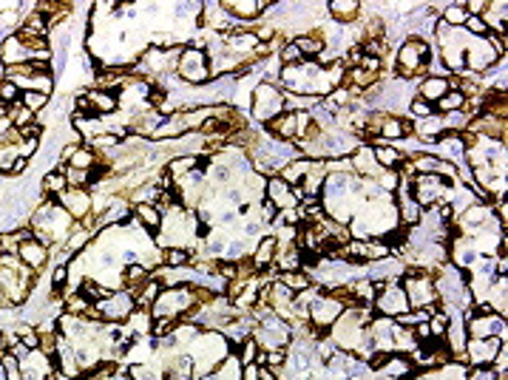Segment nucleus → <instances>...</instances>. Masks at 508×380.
I'll return each instance as SVG.
<instances>
[{
    "label": "nucleus",
    "instance_id": "f257e3e1",
    "mask_svg": "<svg viewBox=\"0 0 508 380\" xmlns=\"http://www.w3.org/2000/svg\"><path fill=\"white\" fill-rule=\"evenodd\" d=\"M401 287H403L409 310H435V304L440 301L429 267H409V270H403Z\"/></svg>",
    "mask_w": 508,
    "mask_h": 380
},
{
    "label": "nucleus",
    "instance_id": "f03ea898",
    "mask_svg": "<svg viewBox=\"0 0 508 380\" xmlns=\"http://www.w3.org/2000/svg\"><path fill=\"white\" fill-rule=\"evenodd\" d=\"M429 54H432V46L420 37H409L401 51H398V74L401 77H418V74H426L429 71Z\"/></svg>",
    "mask_w": 508,
    "mask_h": 380
},
{
    "label": "nucleus",
    "instance_id": "7ed1b4c3",
    "mask_svg": "<svg viewBox=\"0 0 508 380\" xmlns=\"http://www.w3.org/2000/svg\"><path fill=\"white\" fill-rule=\"evenodd\" d=\"M176 74H179L185 83H191V85L208 83V80L213 77V74H211V57H208V51L199 48V46L182 48L179 63H176Z\"/></svg>",
    "mask_w": 508,
    "mask_h": 380
},
{
    "label": "nucleus",
    "instance_id": "20e7f679",
    "mask_svg": "<svg viewBox=\"0 0 508 380\" xmlns=\"http://www.w3.org/2000/svg\"><path fill=\"white\" fill-rule=\"evenodd\" d=\"M346 307L327 290V292H318L312 301H309V307H307V318H309V324H312V329H329L338 318H341V312H344Z\"/></svg>",
    "mask_w": 508,
    "mask_h": 380
},
{
    "label": "nucleus",
    "instance_id": "39448f33",
    "mask_svg": "<svg viewBox=\"0 0 508 380\" xmlns=\"http://www.w3.org/2000/svg\"><path fill=\"white\" fill-rule=\"evenodd\" d=\"M287 111V102H284V94L278 91V85H270V83H261L253 88V117L258 122H270L275 120L278 114Z\"/></svg>",
    "mask_w": 508,
    "mask_h": 380
},
{
    "label": "nucleus",
    "instance_id": "423d86ee",
    "mask_svg": "<svg viewBox=\"0 0 508 380\" xmlns=\"http://www.w3.org/2000/svg\"><path fill=\"white\" fill-rule=\"evenodd\" d=\"M94 310H97L102 324H122L137 312V304H134L131 292L120 290V292H108L102 301H97Z\"/></svg>",
    "mask_w": 508,
    "mask_h": 380
},
{
    "label": "nucleus",
    "instance_id": "0eeeda50",
    "mask_svg": "<svg viewBox=\"0 0 508 380\" xmlns=\"http://www.w3.org/2000/svg\"><path fill=\"white\" fill-rule=\"evenodd\" d=\"M372 307L378 310V315L383 318H398L403 312H409V304H406V295H403V287L395 284V281H386V284H375V301Z\"/></svg>",
    "mask_w": 508,
    "mask_h": 380
},
{
    "label": "nucleus",
    "instance_id": "6e6552de",
    "mask_svg": "<svg viewBox=\"0 0 508 380\" xmlns=\"http://www.w3.org/2000/svg\"><path fill=\"white\" fill-rule=\"evenodd\" d=\"M341 258L358 264V261H381L389 255V244L381 241V238H369V241H361V238H352L346 241L341 250H338Z\"/></svg>",
    "mask_w": 508,
    "mask_h": 380
},
{
    "label": "nucleus",
    "instance_id": "1a4fd4ad",
    "mask_svg": "<svg viewBox=\"0 0 508 380\" xmlns=\"http://www.w3.org/2000/svg\"><path fill=\"white\" fill-rule=\"evenodd\" d=\"M54 201H57L71 218H77V221H85V218L91 216V210H94V199L88 196L85 188H65Z\"/></svg>",
    "mask_w": 508,
    "mask_h": 380
},
{
    "label": "nucleus",
    "instance_id": "9d476101",
    "mask_svg": "<svg viewBox=\"0 0 508 380\" xmlns=\"http://www.w3.org/2000/svg\"><path fill=\"white\" fill-rule=\"evenodd\" d=\"M503 341L500 338H469L466 341V349H463V358H469L475 364V369H483V366H492L497 352H500Z\"/></svg>",
    "mask_w": 508,
    "mask_h": 380
},
{
    "label": "nucleus",
    "instance_id": "9b49d317",
    "mask_svg": "<svg viewBox=\"0 0 508 380\" xmlns=\"http://www.w3.org/2000/svg\"><path fill=\"white\" fill-rule=\"evenodd\" d=\"M267 201L275 207V213H281V210H295L304 201V196H301V190L290 188L278 176H270V182H267Z\"/></svg>",
    "mask_w": 508,
    "mask_h": 380
},
{
    "label": "nucleus",
    "instance_id": "f8f14e48",
    "mask_svg": "<svg viewBox=\"0 0 508 380\" xmlns=\"http://www.w3.org/2000/svg\"><path fill=\"white\" fill-rule=\"evenodd\" d=\"M17 258H20V264H23L26 270L37 273V270L48 261V244H46V241H40V238H28V241H23V244H20Z\"/></svg>",
    "mask_w": 508,
    "mask_h": 380
},
{
    "label": "nucleus",
    "instance_id": "ddd939ff",
    "mask_svg": "<svg viewBox=\"0 0 508 380\" xmlns=\"http://www.w3.org/2000/svg\"><path fill=\"white\" fill-rule=\"evenodd\" d=\"M435 148H438V159H443V162H455L460 154H466V142H463L460 131H443L435 139Z\"/></svg>",
    "mask_w": 508,
    "mask_h": 380
},
{
    "label": "nucleus",
    "instance_id": "4468645a",
    "mask_svg": "<svg viewBox=\"0 0 508 380\" xmlns=\"http://www.w3.org/2000/svg\"><path fill=\"white\" fill-rule=\"evenodd\" d=\"M28 63V48L20 43V37H6L0 43V65L3 68H14V65H23Z\"/></svg>",
    "mask_w": 508,
    "mask_h": 380
},
{
    "label": "nucleus",
    "instance_id": "2eb2a0df",
    "mask_svg": "<svg viewBox=\"0 0 508 380\" xmlns=\"http://www.w3.org/2000/svg\"><path fill=\"white\" fill-rule=\"evenodd\" d=\"M452 91V85H449V77H426L423 83H420V91H418V97L423 100V102H429V105H435V102H440L446 94Z\"/></svg>",
    "mask_w": 508,
    "mask_h": 380
},
{
    "label": "nucleus",
    "instance_id": "dca6fc26",
    "mask_svg": "<svg viewBox=\"0 0 508 380\" xmlns=\"http://www.w3.org/2000/svg\"><path fill=\"white\" fill-rule=\"evenodd\" d=\"M267 6H270L267 0H228V3H222V9L228 14H233L236 20H253Z\"/></svg>",
    "mask_w": 508,
    "mask_h": 380
},
{
    "label": "nucleus",
    "instance_id": "f3484780",
    "mask_svg": "<svg viewBox=\"0 0 508 380\" xmlns=\"http://www.w3.org/2000/svg\"><path fill=\"white\" fill-rule=\"evenodd\" d=\"M131 213H134V221H137V224H142V227H148V230H162V210H159L154 201H137V204L131 207Z\"/></svg>",
    "mask_w": 508,
    "mask_h": 380
},
{
    "label": "nucleus",
    "instance_id": "a211bd4d",
    "mask_svg": "<svg viewBox=\"0 0 508 380\" xmlns=\"http://www.w3.org/2000/svg\"><path fill=\"white\" fill-rule=\"evenodd\" d=\"M85 100H88V105H91V111H94L97 117L114 114L117 105H120L114 91H100V88H88V91H85Z\"/></svg>",
    "mask_w": 508,
    "mask_h": 380
},
{
    "label": "nucleus",
    "instance_id": "6ab92c4d",
    "mask_svg": "<svg viewBox=\"0 0 508 380\" xmlns=\"http://www.w3.org/2000/svg\"><path fill=\"white\" fill-rule=\"evenodd\" d=\"M372 159H375V165L381 168V171H398L401 168V162L406 159L401 151H395L392 145H383V142H378L375 148H372Z\"/></svg>",
    "mask_w": 508,
    "mask_h": 380
},
{
    "label": "nucleus",
    "instance_id": "aec40b11",
    "mask_svg": "<svg viewBox=\"0 0 508 380\" xmlns=\"http://www.w3.org/2000/svg\"><path fill=\"white\" fill-rule=\"evenodd\" d=\"M395 213H398V221H403V224H409V227H415V224L423 221V207H420L409 193H403V196L398 199Z\"/></svg>",
    "mask_w": 508,
    "mask_h": 380
},
{
    "label": "nucleus",
    "instance_id": "412c9836",
    "mask_svg": "<svg viewBox=\"0 0 508 380\" xmlns=\"http://www.w3.org/2000/svg\"><path fill=\"white\" fill-rule=\"evenodd\" d=\"M275 255H278V241H275L272 236H270V238H261L258 247H255V253L250 255V264H253L255 270H267V267H272Z\"/></svg>",
    "mask_w": 508,
    "mask_h": 380
},
{
    "label": "nucleus",
    "instance_id": "4be33fe9",
    "mask_svg": "<svg viewBox=\"0 0 508 380\" xmlns=\"http://www.w3.org/2000/svg\"><path fill=\"white\" fill-rule=\"evenodd\" d=\"M102 162V157L94 151V148H88V145H77V151L71 154V159L65 162L68 168H74V171H91V168H97Z\"/></svg>",
    "mask_w": 508,
    "mask_h": 380
},
{
    "label": "nucleus",
    "instance_id": "5701e85b",
    "mask_svg": "<svg viewBox=\"0 0 508 380\" xmlns=\"http://www.w3.org/2000/svg\"><path fill=\"white\" fill-rule=\"evenodd\" d=\"M312 168V159H298V162H290V165H284L281 168V174H278V179L281 182H287L290 188H298L301 185V179L307 176V171Z\"/></svg>",
    "mask_w": 508,
    "mask_h": 380
},
{
    "label": "nucleus",
    "instance_id": "b1692460",
    "mask_svg": "<svg viewBox=\"0 0 508 380\" xmlns=\"http://www.w3.org/2000/svg\"><path fill=\"white\" fill-rule=\"evenodd\" d=\"M329 14H332L338 23H352V20H358V14H361V3H358V0H332V3H329Z\"/></svg>",
    "mask_w": 508,
    "mask_h": 380
},
{
    "label": "nucleus",
    "instance_id": "393cba45",
    "mask_svg": "<svg viewBox=\"0 0 508 380\" xmlns=\"http://www.w3.org/2000/svg\"><path fill=\"white\" fill-rule=\"evenodd\" d=\"M196 165H199V157H179V159H174V162H168V176L174 179V182H182V179H188L194 171H196Z\"/></svg>",
    "mask_w": 508,
    "mask_h": 380
},
{
    "label": "nucleus",
    "instance_id": "a878e982",
    "mask_svg": "<svg viewBox=\"0 0 508 380\" xmlns=\"http://www.w3.org/2000/svg\"><path fill=\"white\" fill-rule=\"evenodd\" d=\"M278 284H284L292 295H298V292H307V290L312 287V278H309L304 270H290V273H281Z\"/></svg>",
    "mask_w": 508,
    "mask_h": 380
},
{
    "label": "nucleus",
    "instance_id": "bb28decb",
    "mask_svg": "<svg viewBox=\"0 0 508 380\" xmlns=\"http://www.w3.org/2000/svg\"><path fill=\"white\" fill-rule=\"evenodd\" d=\"M202 380H242V364H239V358H228Z\"/></svg>",
    "mask_w": 508,
    "mask_h": 380
},
{
    "label": "nucleus",
    "instance_id": "cd10ccee",
    "mask_svg": "<svg viewBox=\"0 0 508 380\" xmlns=\"http://www.w3.org/2000/svg\"><path fill=\"white\" fill-rule=\"evenodd\" d=\"M292 43L298 46V51L304 54V60L318 57V54L324 51V40H321V34H301V37H295Z\"/></svg>",
    "mask_w": 508,
    "mask_h": 380
},
{
    "label": "nucleus",
    "instance_id": "c85d7f7f",
    "mask_svg": "<svg viewBox=\"0 0 508 380\" xmlns=\"http://www.w3.org/2000/svg\"><path fill=\"white\" fill-rule=\"evenodd\" d=\"M466 20H469L466 6H463V3H452V6H446V11H443V20H440V23H446L449 28H463V26H466Z\"/></svg>",
    "mask_w": 508,
    "mask_h": 380
},
{
    "label": "nucleus",
    "instance_id": "c756f323",
    "mask_svg": "<svg viewBox=\"0 0 508 380\" xmlns=\"http://www.w3.org/2000/svg\"><path fill=\"white\" fill-rule=\"evenodd\" d=\"M162 261H165L168 270H182V267L191 261V253H188L185 247H168L165 255H162Z\"/></svg>",
    "mask_w": 508,
    "mask_h": 380
},
{
    "label": "nucleus",
    "instance_id": "7c9ffc66",
    "mask_svg": "<svg viewBox=\"0 0 508 380\" xmlns=\"http://www.w3.org/2000/svg\"><path fill=\"white\" fill-rule=\"evenodd\" d=\"M65 188H68V182H65V174H60V171H54V174H48V176L43 179V190H46L51 199H57Z\"/></svg>",
    "mask_w": 508,
    "mask_h": 380
},
{
    "label": "nucleus",
    "instance_id": "2f4dec72",
    "mask_svg": "<svg viewBox=\"0 0 508 380\" xmlns=\"http://www.w3.org/2000/svg\"><path fill=\"white\" fill-rule=\"evenodd\" d=\"M46 102H48V97L40 94V91H23V94H20V105L28 108L31 114L40 111V108H46Z\"/></svg>",
    "mask_w": 508,
    "mask_h": 380
},
{
    "label": "nucleus",
    "instance_id": "473e14b6",
    "mask_svg": "<svg viewBox=\"0 0 508 380\" xmlns=\"http://www.w3.org/2000/svg\"><path fill=\"white\" fill-rule=\"evenodd\" d=\"M20 102V88L11 83V80H0V105H14Z\"/></svg>",
    "mask_w": 508,
    "mask_h": 380
},
{
    "label": "nucleus",
    "instance_id": "72a5a7b5",
    "mask_svg": "<svg viewBox=\"0 0 508 380\" xmlns=\"http://www.w3.org/2000/svg\"><path fill=\"white\" fill-rule=\"evenodd\" d=\"M258 355H261V347L255 344V338H248L242 344V352H239V364L248 366V364H258Z\"/></svg>",
    "mask_w": 508,
    "mask_h": 380
},
{
    "label": "nucleus",
    "instance_id": "f704fd0d",
    "mask_svg": "<svg viewBox=\"0 0 508 380\" xmlns=\"http://www.w3.org/2000/svg\"><path fill=\"white\" fill-rule=\"evenodd\" d=\"M128 375L134 380H162V372H157L151 364H137L128 369Z\"/></svg>",
    "mask_w": 508,
    "mask_h": 380
},
{
    "label": "nucleus",
    "instance_id": "c9c22d12",
    "mask_svg": "<svg viewBox=\"0 0 508 380\" xmlns=\"http://www.w3.org/2000/svg\"><path fill=\"white\" fill-rule=\"evenodd\" d=\"M17 341L31 352V349H40V335H37V329H28V327H23V329H17Z\"/></svg>",
    "mask_w": 508,
    "mask_h": 380
},
{
    "label": "nucleus",
    "instance_id": "e433bc0d",
    "mask_svg": "<svg viewBox=\"0 0 508 380\" xmlns=\"http://www.w3.org/2000/svg\"><path fill=\"white\" fill-rule=\"evenodd\" d=\"M281 60H284V65H298V63H304V54L298 51L295 43H287V46H281Z\"/></svg>",
    "mask_w": 508,
    "mask_h": 380
},
{
    "label": "nucleus",
    "instance_id": "4c0bfd02",
    "mask_svg": "<svg viewBox=\"0 0 508 380\" xmlns=\"http://www.w3.org/2000/svg\"><path fill=\"white\" fill-rule=\"evenodd\" d=\"M466 31H472L475 37H486L489 34V26L483 23V17H477V14H469V20H466V26H463Z\"/></svg>",
    "mask_w": 508,
    "mask_h": 380
},
{
    "label": "nucleus",
    "instance_id": "58836bf2",
    "mask_svg": "<svg viewBox=\"0 0 508 380\" xmlns=\"http://www.w3.org/2000/svg\"><path fill=\"white\" fill-rule=\"evenodd\" d=\"M412 114H415V117H420V120H429V117L435 114V108H432L429 102H423L420 97H415V100H412Z\"/></svg>",
    "mask_w": 508,
    "mask_h": 380
},
{
    "label": "nucleus",
    "instance_id": "ea45409f",
    "mask_svg": "<svg viewBox=\"0 0 508 380\" xmlns=\"http://www.w3.org/2000/svg\"><path fill=\"white\" fill-rule=\"evenodd\" d=\"M68 281V267L65 264H60V267H54V275H51V287L54 290H63V284Z\"/></svg>",
    "mask_w": 508,
    "mask_h": 380
},
{
    "label": "nucleus",
    "instance_id": "a19ab883",
    "mask_svg": "<svg viewBox=\"0 0 508 380\" xmlns=\"http://www.w3.org/2000/svg\"><path fill=\"white\" fill-rule=\"evenodd\" d=\"M258 375H261V366H258V364L242 366V380H258Z\"/></svg>",
    "mask_w": 508,
    "mask_h": 380
},
{
    "label": "nucleus",
    "instance_id": "79ce46f5",
    "mask_svg": "<svg viewBox=\"0 0 508 380\" xmlns=\"http://www.w3.org/2000/svg\"><path fill=\"white\" fill-rule=\"evenodd\" d=\"M148 100H151V105H162L165 102V88H151Z\"/></svg>",
    "mask_w": 508,
    "mask_h": 380
},
{
    "label": "nucleus",
    "instance_id": "37998d69",
    "mask_svg": "<svg viewBox=\"0 0 508 380\" xmlns=\"http://www.w3.org/2000/svg\"><path fill=\"white\" fill-rule=\"evenodd\" d=\"M26 168H28V159H26V157H17L14 165H11V174H9V176H14V174H20V171H26Z\"/></svg>",
    "mask_w": 508,
    "mask_h": 380
},
{
    "label": "nucleus",
    "instance_id": "c03bdc74",
    "mask_svg": "<svg viewBox=\"0 0 508 380\" xmlns=\"http://www.w3.org/2000/svg\"><path fill=\"white\" fill-rule=\"evenodd\" d=\"M258 380H278V378H275V375H270V369H264V366H261V375H258Z\"/></svg>",
    "mask_w": 508,
    "mask_h": 380
},
{
    "label": "nucleus",
    "instance_id": "a18cd8bd",
    "mask_svg": "<svg viewBox=\"0 0 508 380\" xmlns=\"http://www.w3.org/2000/svg\"><path fill=\"white\" fill-rule=\"evenodd\" d=\"M6 349V338H3V332H0V352Z\"/></svg>",
    "mask_w": 508,
    "mask_h": 380
},
{
    "label": "nucleus",
    "instance_id": "49530a36",
    "mask_svg": "<svg viewBox=\"0 0 508 380\" xmlns=\"http://www.w3.org/2000/svg\"><path fill=\"white\" fill-rule=\"evenodd\" d=\"M0 258H3V253H0Z\"/></svg>",
    "mask_w": 508,
    "mask_h": 380
},
{
    "label": "nucleus",
    "instance_id": "de8ad7c7",
    "mask_svg": "<svg viewBox=\"0 0 508 380\" xmlns=\"http://www.w3.org/2000/svg\"><path fill=\"white\" fill-rule=\"evenodd\" d=\"M0 111H3V105H0Z\"/></svg>",
    "mask_w": 508,
    "mask_h": 380
}]
</instances>
